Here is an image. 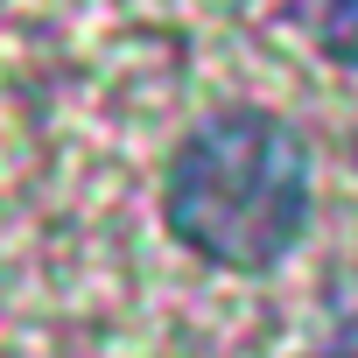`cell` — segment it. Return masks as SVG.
I'll use <instances>...</instances> for the list:
<instances>
[{
  "label": "cell",
  "mask_w": 358,
  "mask_h": 358,
  "mask_svg": "<svg viewBox=\"0 0 358 358\" xmlns=\"http://www.w3.org/2000/svg\"><path fill=\"white\" fill-rule=\"evenodd\" d=\"M323 358H358V316H344V323L330 330V344H323Z\"/></svg>",
  "instance_id": "3957f363"
},
{
  "label": "cell",
  "mask_w": 358,
  "mask_h": 358,
  "mask_svg": "<svg viewBox=\"0 0 358 358\" xmlns=\"http://www.w3.org/2000/svg\"><path fill=\"white\" fill-rule=\"evenodd\" d=\"M323 36L337 57H358V0H323Z\"/></svg>",
  "instance_id": "7a4b0ae2"
},
{
  "label": "cell",
  "mask_w": 358,
  "mask_h": 358,
  "mask_svg": "<svg viewBox=\"0 0 358 358\" xmlns=\"http://www.w3.org/2000/svg\"><path fill=\"white\" fill-rule=\"evenodd\" d=\"M162 218L218 267H274L309 232V148L274 113H211L162 176Z\"/></svg>",
  "instance_id": "6da1fadb"
}]
</instances>
